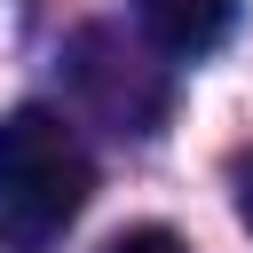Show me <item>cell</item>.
I'll use <instances>...</instances> for the list:
<instances>
[{"label": "cell", "instance_id": "obj_1", "mask_svg": "<svg viewBox=\"0 0 253 253\" xmlns=\"http://www.w3.org/2000/svg\"><path fill=\"white\" fill-rule=\"evenodd\" d=\"M95 198V158L79 126L47 103H16L0 119V245L8 253H55L63 229Z\"/></svg>", "mask_w": 253, "mask_h": 253}, {"label": "cell", "instance_id": "obj_2", "mask_svg": "<svg viewBox=\"0 0 253 253\" xmlns=\"http://www.w3.org/2000/svg\"><path fill=\"white\" fill-rule=\"evenodd\" d=\"M63 63H71V87L87 95V111H95L103 126H119V134H158V119H166V71H158L142 47H126L119 32H79V40L63 47Z\"/></svg>", "mask_w": 253, "mask_h": 253}, {"label": "cell", "instance_id": "obj_3", "mask_svg": "<svg viewBox=\"0 0 253 253\" xmlns=\"http://www.w3.org/2000/svg\"><path fill=\"white\" fill-rule=\"evenodd\" d=\"M237 8L245 0H134V24L158 55H213L229 32H237Z\"/></svg>", "mask_w": 253, "mask_h": 253}, {"label": "cell", "instance_id": "obj_4", "mask_svg": "<svg viewBox=\"0 0 253 253\" xmlns=\"http://www.w3.org/2000/svg\"><path fill=\"white\" fill-rule=\"evenodd\" d=\"M103 253H190V245H182L174 229H158V221H150V229H126V237H111Z\"/></svg>", "mask_w": 253, "mask_h": 253}, {"label": "cell", "instance_id": "obj_5", "mask_svg": "<svg viewBox=\"0 0 253 253\" xmlns=\"http://www.w3.org/2000/svg\"><path fill=\"white\" fill-rule=\"evenodd\" d=\"M237 213H245V229H253V166L237 174Z\"/></svg>", "mask_w": 253, "mask_h": 253}]
</instances>
